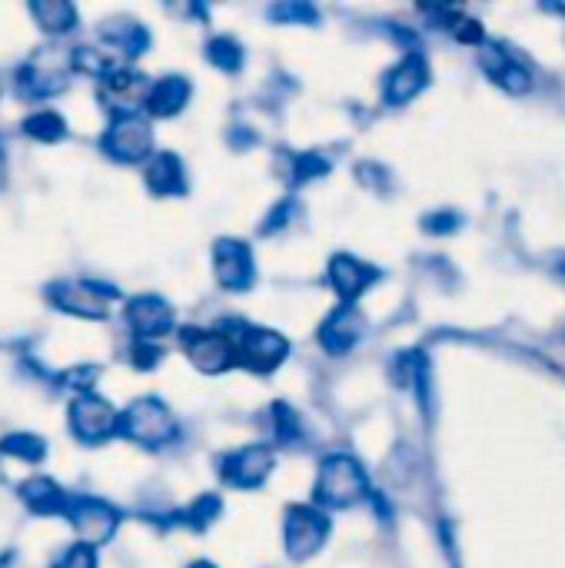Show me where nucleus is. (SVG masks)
I'll list each match as a JSON object with an SVG mask.
<instances>
[{"mask_svg": "<svg viewBox=\"0 0 565 568\" xmlns=\"http://www.w3.org/2000/svg\"><path fill=\"white\" fill-rule=\"evenodd\" d=\"M323 173H330L326 156H320V153H293L290 156V176H293V183H306V180H316Z\"/></svg>", "mask_w": 565, "mask_h": 568, "instance_id": "c756f323", "label": "nucleus"}, {"mask_svg": "<svg viewBox=\"0 0 565 568\" xmlns=\"http://www.w3.org/2000/svg\"><path fill=\"white\" fill-rule=\"evenodd\" d=\"M100 37L107 43V53L117 50L123 57H140L147 47H150V33L140 20H130V17H113L100 27Z\"/></svg>", "mask_w": 565, "mask_h": 568, "instance_id": "aec40b11", "label": "nucleus"}, {"mask_svg": "<svg viewBox=\"0 0 565 568\" xmlns=\"http://www.w3.org/2000/svg\"><path fill=\"white\" fill-rule=\"evenodd\" d=\"M423 226H426L430 233H450V230H456V226H460V216H456L453 210H446V213H433V216H426V220H423Z\"/></svg>", "mask_w": 565, "mask_h": 568, "instance_id": "e433bc0d", "label": "nucleus"}, {"mask_svg": "<svg viewBox=\"0 0 565 568\" xmlns=\"http://www.w3.org/2000/svg\"><path fill=\"white\" fill-rule=\"evenodd\" d=\"M213 273H216V283L230 293H240V290H250L253 276H256V266H253V250L243 243V240H216L213 246Z\"/></svg>", "mask_w": 565, "mask_h": 568, "instance_id": "f8f14e48", "label": "nucleus"}, {"mask_svg": "<svg viewBox=\"0 0 565 568\" xmlns=\"http://www.w3.org/2000/svg\"><path fill=\"white\" fill-rule=\"evenodd\" d=\"M23 133L33 140H43V143H57V140H63L67 123L57 110H37L23 120Z\"/></svg>", "mask_w": 565, "mask_h": 568, "instance_id": "393cba45", "label": "nucleus"}, {"mask_svg": "<svg viewBox=\"0 0 565 568\" xmlns=\"http://www.w3.org/2000/svg\"><path fill=\"white\" fill-rule=\"evenodd\" d=\"M313 496H316V509H323V506L326 509H350V506H356L360 499L370 496L366 469L350 453L326 456L323 466H320Z\"/></svg>", "mask_w": 565, "mask_h": 568, "instance_id": "f257e3e1", "label": "nucleus"}, {"mask_svg": "<svg viewBox=\"0 0 565 568\" xmlns=\"http://www.w3.org/2000/svg\"><path fill=\"white\" fill-rule=\"evenodd\" d=\"M270 416H273V436H276V443H296L303 436V423H300V416H296V409L290 403H276L270 409Z\"/></svg>", "mask_w": 565, "mask_h": 568, "instance_id": "c85d7f7f", "label": "nucleus"}, {"mask_svg": "<svg viewBox=\"0 0 565 568\" xmlns=\"http://www.w3.org/2000/svg\"><path fill=\"white\" fill-rule=\"evenodd\" d=\"M426 80H430L426 60L413 50V53H406V57L386 73V80H383V100L393 103V106H403V103H410V100L426 87Z\"/></svg>", "mask_w": 565, "mask_h": 568, "instance_id": "2eb2a0df", "label": "nucleus"}, {"mask_svg": "<svg viewBox=\"0 0 565 568\" xmlns=\"http://www.w3.org/2000/svg\"><path fill=\"white\" fill-rule=\"evenodd\" d=\"M216 473L226 486L236 489H256L270 479L273 473V449L270 446H246V449H233L226 456L216 459Z\"/></svg>", "mask_w": 565, "mask_h": 568, "instance_id": "9d476101", "label": "nucleus"}, {"mask_svg": "<svg viewBox=\"0 0 565 568\" xmlns=\"http://www.w3.org/2000/svg\"><path fill=\"white\" fill-rule=\"evenodd\" d=\"M57 383H60L63 389H73L77 396H83V393H90V386L97 383V369H93V366H77V369H67Z\"/></svg>", "mask_w": 565, "mask_h": 568, "instance_id": "473e14b6", "label": "nucleus"}, {"mask_svg": "<svg viewBox=\"0 0 565 568\" xmlns=\"http://www.w3.org/2000/svg\"><path fill=\"white\" fill-rule=\"evenodd\" d=\"M30 13L40 23V30L57 33V37L60 33H70L77 27V10L67 0H33L30 3Z\"/></svg>", "mask_w": 565, "mask_h": 568, "instance_id": "5701e85b", "label": "nucleus"}, {"mask_svg": "<svg viewBox=\"0 0 565 568\" xmlns=\"http://www.w3.org/2000/svg\"><path fill=\"white\" fill-rule=\"evenodd\" d=\"M47 296L60 313L80 316V320H103L110 310V300H117V290L107 283H93V280H60L50 286Z\"/></svg>", "mask_w": 565, "mask_h": 568, "instance_id": "39448f33", "label": "nucleus"}, {"mask_svg": "<svg viewBox=\"0 0 565 568\" xmlns=\"http://www.w3.org/2000/svg\"><path fill=\"white\" fill-rule=\"evenodd\" d=\"M117 433L143 449H160L176 436V419L157 396H143L117 416Z\"/></svg>", "mask_w": 565, "mask_h": 568, "instance_id": "f03ea898", "label": "nucleus"}, {"mask_svg": "<svg viewBox=\"0 0 565 568\" xmlns=\"http://www.w3.org/2000/svg\"><path fill=\"white\" fill-rule=\"evenodd\" d=\"M67 73H70V57H63L60 50H37L17 70V90L23 97L43 100L67 87Z\"/></svg>", "mask_w": 565, "mask_h": 568, "instance_id": "0eeeda50", "label": "nucleus"}, {"mask_svg": "<svg viewBox=\"0 0 565 568\" xmlns=\"http://www.w3.org/2000/svg\"><path fill=\"white\" fill-rule=\"evenodd\" d=\"M147 186L157 193V196H180L186 193V173H183V163L176 153L163 150V153H153L150 163H147V173H143Z\"/></svg>", "mask_w": 565, "mask_h": 568, "instance_id": "6ab92c4d", "label": "nucleus"}, {"mask_svg": "<svg viewBox=\"0 0 565 568\" xmlns=\"http://www.w3.org/2000/svg\"><path fill=\"white\" fill-rule=\"evenodd\" d=\"M190 568H216V566H213V562H193Z\"/></svg>", "mask_w": 565, "mask_h": 568, "instance_id": "58836bf2", "label": "nucleus"}, {"mask_svg": "<svg viewBox=\"0 0 565 568\" xmlns=\"http://www.w3.org/2000/svg\"><path fill=\"white\" fill-rule=\"evenodd\" d=\"M220 496H200L196 503H190L186 509L167 516V523H180V526H190L193 532H203L216 516H220Z\"/></svg>", "mask_w": 565, "mask_h": 568, "instance_id": "b1692460", "label": "nucleus"}, {"mask_svg": "<svg viewBox=\"0 0 565 568\" xmlns=\"http://www.w3.org/2000/svg\"><path fill=\"white\" fill-rule=\"evenodd\" d=\"M330 536V519L323 509L316 506H290L286 509V523H283V539H286V552L303 562L313 559Z\"/></svg>", "mask_w": 565, "mask_h": 568, "instance_id": "423d86ee", "label": "nucleus"}, {"mask_svg": "<svg viewBox=\"0 0 565 568\" xmlns=\"http://www.w3.org/2000/svg\"><path fill=\"white\" fill-rule=\"evenodd\" d=\"M0 453L3 456H13V459H23V463H40L43 453H47V443L33 433H10L0 439Z\"/></svg>", "mask_w": 565, "mask_h": 568, "instance_id": "bb28decb", "label": "nucleus"}, {"mask_svg": "<svg viewBox=\"0 0 565 568\" xmlns=\"http://www.w3.org/2000/svg\"><path fill=\"white\" fill-rule=\"evenodd\" d=\"M553 270H556V273H559V276L565 280V256H559V260H556V266H553Z\"/></svg>", "mask_w": 565, "mask_h": 568, "instance_id": "4c0bfd02", "label": "nucleus"}, {"mask_svg": "<svg viewBox=\"0 0 565 568\" xmlns=\"http://www.w3.org/2000/svg\"><path fill=\"white\" fill-rule=\"evenodd\" d=\"M70 429L83 443H103L117 433V409L97 393H83L70 403Z\"/></svg>", "mask_w": 565, "mask_h": 568, "instance_id": "9b49d317", "label": "nucleus"}, {"mask_svg": "<svg viewBox=\"0 0 565 568\" xmlns=\"http://www.w3.org/2000/svg\"><path fill=\"white\" fill-rule=\"evenodd\" d=\"M153 150V126L140 110H117L103 133V153L117 163H137Z\"/></svg>", "mask_w": 565, "mask_h": 568, "instance_id": "7ed1b4c3", "label": "nucleus"}, {"mask_svg": "<svg viewBox=\"0 0 565 568\" xmlns=\"http://www.w3.org/2000/svg\"><path fill=\"white\" fill-rule=\"evenodd\" d=\"M70 67H77V70H83V73H90V77H107L117 63H113V53H107V50H100V47H77L73 53H70Z\"/></svg>", "mask_w": 565, "mask_h": 568, "instance_id": "cd10ccee", "label": "nucleus"}, {"mask_svg": "<svg viewBox=\"0 0 565 568\" xmlns=\"http://www.w3.org/2000/svg\"><path fill=\"white\" fill-rule=\"evenodd\" d=\"M186 100H190V80L180 73L153 80L143 93V106L150 116H173L186 106Z\"/></svg>", "mask_w": 565, "mask_h": 568, "instance_id": "a211bd4d", "label": "nucleus"}, {"mask_svg": "<svg viewBox=\"0 0 565 568\" xmlns=\"http://www.w3.org/2000/svg\"><path fill=\"white\" fill-rule=\"evenodd\" d=\"M230 339L236 349V366H243L250 373H273L290 353V343L276 329H266V326L240 323Z\"/></svg>", "mask_w": 565, "mask_h": 568, "instance_id": "20e7f679", "label": "nucleus"}, {"mask_svg": "<svg viewBox=\"0 0 565 568\" xmlns=\"http://www.w3.org/2000/svg\"><path fill=\"white\" fill-rule=\"evenodd\" d=\"M376 280H380V270L370 266V263H363V260H356V256H350V253H336V256L330 260V283H333V290L343 296V303H350V306H353V300L363 296Z\"/></svg>", "mask_w": 565, "mask_h": 568, "instance_id": "dca6fc26", "label": "nucleus"}, {"mask_svg": "<svg viewBox=\"0 0 565 568\" xmlns=\"http://www.w3.org/2000/svg\"><path fill=\"white\" fill-rule=\"evenodd\" d=\"M293 213H296V200H283V203H276V206H273V213L263 220V233H276V230H283V226L293 220Z\"/></svg>", "mask_w": 565, "mask_h": 568, "instance_id": "f704fd0d", "label": "nucleus"}, {"mask_svg": "<svg viewBox=\"0 0 565 568\" xmlns=\"http://www.w3.org/2000/svg\"><path fill=\"white\" fill-rule=\"evenodd\" d=\"M453 33H456V40H463V43H480V40H483V23L473 20V17H460V23L453 27Z\"/></svg>", "mask_w": 565, "mask_h": 568, "instance_id": "c9c22d12", "label": "nucleus"}, {"mask_svg": "<svg viewBox=\"0 0 565 568\" xmlns=\"http://www.w3.org/2000/svg\"><path fill=\"white\" fill-rule=\"evenodd\" d=\"M53 568H97V552L90 546L77 542L53 562Z\"/></svg>", "mask_w": 565, "mask_h": 568, "instance_id": "72a5a7b5", "label": "nucleus"}, {"mask_svg": "<svg viewBox=\"0 0 565 568\" xmlns=\"http://www.w3.org/2000/svg\"><path fill=\"white\" fill-rule=\"evenodd\" d=\"M206 57H210V63H216V67L226 70V73H236V70L243 67V47H240L236 37H230V33H216V37L206 43Z\"/></svg>", "mask_w": 565, "mask_h": 568, "instance_id": "a878e982", "label": "nucleus"}, {"mask_svg": "<svg viewBox=\"0 0 565 568\" xmlns=\"http://www.w3.org/2000/svg\"><path fill=\"white\" fill-rule=\"evenodd\" d=\"M127 326L140 336V339H157L163 333L173 329V306L163 300V296H153V293H143V296H133L127 303Z\"/></svg>", "mask_w": 565, "mask_h": 568, "instance_id": "4468645a", "label": "nucleus"}, {"mask_svg": "<svg viewBox=\"0 0 565 568\" xmlns=\"http://www.w3.org/2000/svg\"><path fill=\"white\" fill-rule=\"evenodd\" d=\"M160 359H163V349H160L157 343H150V339H133V346H130V363H133L137 369H153Z\"/></svg>", "mask_w": 565, "mask_h": 568, "instance_id": "2f4dec72", "label": "nucleus"}, {"mask_svg": "<svg viewBox=\"0 0 565 568\" xmlns=\"http://www.w3.org/2000/svg\"><path fill=\"white\" fill-rule=\"evenodd\" d=\"M20 499L37 516H63L70 503V496L50 476H30L27 483H20Z\"/></svg>", "mask_w": 565, "mask_h": 568, "instance_id": "412c9836", "label": "nucleus"}, {"mask_svg": "<svg viewBox=\"0 0 565 568\" xmlns=\"http://www.w3.org/2000/svg\"><path fill=\"white\" fill-rule=\"evenodd\" d=\"M270 17L273 20H290V23H316L320 13L310 3H280V7L270 10Z\"/></svg>", "mask_w": 565, "mask_h": 568, "instance_id": "7c9ffc66", "label": "nucleus"}, {"mask_svg": "<svg viewBox=\"0 0 565 568\" xmlns=\"http://www.w3.org/2000/svg\"><path fill=\"white\" fill-rule=\"evenodd\" d=\"M180 343H183L190 363L206 376H216V373H226L230 366H236L233 339L220 329L186 326V329H180Z\"/></svg>", "mask_w": 565, "mask_h": 568, "instance_id": "6e6552de", "label": "nucleus"}, {"mask_svg": "<svg viewBox=\"0 0 565 568\" xmlns=\"http://www.w3.org/2000/svg\"><path fill=\"white\" fill-rule=\"evenodd\" d=\"M100 87H103V93L117 103L113 113H117V110H133L130 103L140 100V97L147 93L143 73H137V70H130V67H113V70L100 80Z\"/></svg>", "mask_w": 565, "mask_h": 568, "instance_id": "4be33fe9", "label": "nucleus"}, {"mask_svg": "<svg viewBox=\"0 0 565 568\" xmlns=\"http://www.w3.org/2000/svg\"><path fill=\"white\" fill-rule=\"evenodd\" d=\"M480 63L490 73V80L496 87H503L506 93H516L519 97V93H529L533 90V70L516 53H509L503 43H490L486 53H480Z\"/></svg>", "mask_w": 565, "mask_h": 568, "instance_id": "ddd939ff", "label": "nucleus"}, {"mask_svg": "<svg viewBox=\"0 0 565 568\" xmlns=\"http://www.w3.org/2000/svg\"><path fill=\"white\" fill-rule=\"evenodd\" d=\"M363 329H366V323H363L360 310L350 306V303H343V306H336V310L323 320V326H320V343H323L326 353H346V349H353V346L360 343Z\"/></svg>", "mask_w": 565, "mask_h": 568, "instance_id": "f3484780", "label": "nucleus"}, {"mask_svg": "<svg viewBox=\"0 0 565 568\" xmlns=\"http://www.w3.org/2000/svg\"><path fill=\"white\" fill-rule=\"evenodd\" d=\"M63 516H67L70 526L77 529L80 542L90 546V549L100 546V542H110L113 532H117V526H120V513H117L110 503L90 499V496H70Z\"/></svg>", "mask_w": 565, "mask_h": 568, "instance_id": "1a4fd4ad", "label": "nucleus"}]
</instances>
